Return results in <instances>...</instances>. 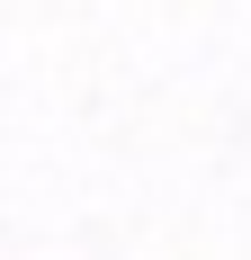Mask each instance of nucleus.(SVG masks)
Instances as JSON below:
<instances>
[]
</instances>
